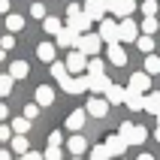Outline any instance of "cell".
<instances>
[{"label":"cell","instance_id":"1","mask_svg":"<svg viewBox=\"0 0 160 160\" xmlns=\"http://www.w3.org/2000/svg\"><path fill=\"white\" fill-rule=\"evenodd\" d=\"M100 45H103L100 33H85V36H79V42H76V52H82L85 58H97Z\"/></svg>","mask_w":160,"mask_h":160},{"label":"cell","instance_id":"2","mask_svg":"<svg viewBox=\"0 0 160 160\" xmlns=\"http://www.w3.org/2000/svg\"><path fill=\"white\" fill-rule=\"evenodd\" d=\"M133 39H139V24L133 18L118 21V42H133Z\"/></svg>","mask_w":160,"mask_h":160},{"label":"cell","instance_id":"3","mask_svg":"<svg viewBox=\"0 0 160 160\" xmlns=\"http://www.w3.org/2000/svg\"><path fill=\"white\" fill-rule=\"evenodd\" d=\"M109 12V0H85V15L91 21H103Z\"/></svg>","mask_w":160,"mask_h":160},{"label":"cell","instance_id":"4","mask_svg":"<svg viewBox=\"0 0 160 160\" xmlns=\"http://www.w3.org/2000/svg\"><path fill=\"white\" fill-rule=\"evenodd\" d=\"M133 9H136L133 0H109V12H112V15H118L121 21L133 15Z\"/></svg>","mask_w":160,"mask_h":160},{"label":"cell","instance_id":"5","mask_svg":"<svg viewBox=\"0 0 160 160\" xmlns=\"http://www.w3.org/2000/svg\"><path fill=\"white\" fill-rule=\"evenodd\" d=\"M100 39H106L109 45H115L118 42V21L103 18V21H100Z\"/></svg>","mask_w":160,"mask_h":160},{"label":"cell","instance_id":"6","mask_svg":"<svg viewBox=\"0 0 160 160\" xmlns=\"http://www.w3.org/2000/svg\"><path fill=\"white\" fill-rule=\"evenodd\" d=\"M67 70H70V72H82V76H85V70H88V58L72 48L70 58H67Z\"/></svg>","mask_w":160,"mask_h":160},{"label":"cell","instance_id":"7","mask_svg":"<svg viewBox=\"0 0 160 160\" xmlns=\"http://www.w3.org/2000/svg\"><path fill=\"white\" fill-rule=\"evenodd\" d=\"M67 27H70V30H76L79 36H85V33H88V27H91V18L85 15V12H79V15H70V18H67Z\"/></svg>","mask_w":160,"mask_h":160},{"label":"cell","instance_id":"8","mask_svg":"<svg viewBox=\"0 0 160 160\" xmlns=\"http://www.w3.org/2000/svg\"><path fill=\"white\" fill-rule=\"evenodd\" d=\"M103 145L109 148V154H112V157H121V154L127 151V142H124V139H121L118 133H109V136H106V142H103Z\"/></svg>","mask_w":160,"mask_h":160},{"label":"cell","instance_id":"9","mask_svg":"<svg viewBox=\"0 0 160 160\" xmlns=\"http://www.w3.org/2000/svg\"><path fill=\"white\" fill-rule=\"evenodd\" d=\"M85 112H88V115H94V118H103L109 112V103L103 97H91L88 100V106H85Z\"/></svg>","mask_w":160,"mask_h":160},{"label":"cell","instance_id":"10","mask_svg":"<svg viewBox=\"0 0 160 160\" xmlns=\"http://www.w3.org/2000/svg\"><path fill=\"white\" fill-rule=\"evenodd\" d=\"M148 88H151V76H148V72H133V76H130V91L145 94Z\"/></svg>","mask_w":160,"mask_h":160},{"label":"cell","instance_id":"11","mask_svg":"<svg viewBox=\"0 0 160 160\" xmlns=\"http://www.w3.org/2000/svg\"><path fill=\"white\" fill-rule=\"evenodd\" d=\"M127 100V88H121V85H109L106 91V103L109 106H118V103H124Z\"/></svg>","mask_w":160,"mask_h":160},{"label":"cell","instance_id":"12","mask_svg":"<svg viewBox=\"0 0 160 160\" xmlns=\"http://www.w3.org/2000/svg\"><path fill=\"white\" fill-rule=\"evenodd\" d=\"M76 42H79V33L70 30V27H63L61 33H58V45L61 48H76Z\"/></svg>","mask_w":160,"mask_h":160},{"label":"cell","instance_id":"13","mask_svg":"<svg viewBox=\"0 0 160 160\" xmlns=\"http://www.w3.org/2000/svg\"><path fill=\"white\" fill-rule=\"evenodd\" d=\"M124 103H127V109H133V112H142L145 109V97L139 91H130V88H127V100Z\"/></svg>","mask_w":160,"mask_h":160},{"label":"cell","instance_id":"14","mask_svg":"<svg viewBox=\"0 0 160 160\" xmlns=\"http://www.w3.org/2000/svg\"><path fill=\"white\" fill-rule=\"evenodd\" d=\"M54 103V91L48 85H39L36 88V106H52Z\"/></svg>","mask_w":160,"mask_h":160},{"label":"cell","instance_id":"15","mask_svg":"<svg viewBox=\"0 0 160 160\" xmlns=\"http://www.w3.org/2000/svg\"><path fill=\"white\" fill-rule=\"evenodd\" d=\"M85 115H88L85 109H76V112H72V115L67 118V127H70V130H76V133H79L82 127H85Z\"/></svg>","mask_w":160,"mask_h":160},{"label":"cell","instance_id":"16","mask_svg":"<svg viewBox=\"0 0 160 160\" xmlns=\"http://www.w3.org/2000/svg\"><path fill=\"white\" fill-rule=\"evenodd\" d=\"M109 61L115 63V67H124V63H127V52H124L118 42H115V45H109Z\"/></svg>","mask_w":160,"mask_h":160},{"label":"cell","instance_id":"17","mask_svg":"<svg viewBox=\"0 0 160 160\" xmlns=\"http://www.w3.org/2000/svg\"><path fill=\"white\" fill-rule=\"evenodd\" d=\"M36 58L45 61V63H54V45L52 42H39L36 45Z\"/></svg>","mask_w":160,"mask_h":160},{"label":"cell","instance_id":"18","mask_svg":"<svg viewBox=\"0 0 160 160\" xmlns=\"http://www.w3.org/2000/svg\"><path fill=\"white\" fill-rule=\"evenodd\" d=\"M67 148H70V151L76 154V157H79V154H85V148H88V139H85V136H70Z\"/></svg>","mask_w":160,"mask_h":160},{"label":"cell","instance_id":"19","mask_svg":"<svg viewBox=\"0 0 160 160\" xmlns=\"http://www.w3.org/2000/svg\"><path fill=\"white\" fill-rule=\"evenodd\" d=\"M27 72H30L27 61H12V67H9V76L12 79H27Z\"/></svg>","mask_w":160,"mask_h":160},{"label":"cell","instance_id":"20","mask_svg":"<svg viewBox=\"0 0 160 160\" xmlns=\"http://www.w3.org/2000/svg\"><path fill=\"white\" fill-rule=\"evenodd\" d=\"M12 151H15L18 157H24V154L30 151V142H27V136H12Z\"/></svg>","mask_w":160,"mask_h":160},{"label":"cell","instance_id":"21","mask_svg":"<svg viewBox=\"0 0 160 160\" xmlns=\"http://www.w3.org/2000/svg\"><path fill=\"white\" fill-rule=\"evenodd\" d=\"M145 112L160 115V91H154V94H148V97H145Z\"/></svg>","mask_w":160,"mask_h":160},{"label":"cell","instance_id":"22","mask_svg":"<svg viewBox=\"0 0 160 160\" xmlns=\"http://www.w3.org/2000/svg\"><path fill=\"white\" fill-rule=\"evenodd\" d=\"M42 27H45V33H54V36H58V33H61V30H63V27H67V24H61V18L48 15V18H45V21H42Z\"/></svg>","mask_w":160,"mask_h":160},{"label":"cell","instance_id":"23","mask_svg":"<svg viewBox=\"0 0 160 160\" xmlns=\"http://www.w3.org/2000/svg\"><path fill=\"white\" fill-rule=\"evenodd\" d=\"M145 139H148V130L145 127H133V133L127 136V145H142Z\"/></svg>","mask_w":160,"mask_h":160},{"label":"cell","instance_id":"24","mask_svg":"<svg viewBox=\"0 0 160 160\" xmlns=\"http://www.w3.org/2000/svg\"><path fill=\"white\" fill-rule=\"evenodd\" d=\"M109 85H112V82L106 79V72H103V76H91V91H103V94H106Z\"/></svg>","mask_w":160,"mask_h":160},{"label":"cell","instance_id":"25","mask_svg":"<svg viewBox=\"0 0 160 160\" xmlns=\"http://www.w3.org/2000/svg\"><path fill=\"white\" fill-rule=\"evenodd\" d=\"M27 130H30V121H27L24 115H21V118H12V133H15V136H24Z\"/></svg>","mask_w":160,"mask_h":160},{"label":"cell","instance_id":"26","mask_svg":"<svg viewBox=\"0 0 160 160\" xmlns=\"http://www.w3.org/2000/svg\"><path fill=\"white\" fill-rule=\"evenodd\" d=\"M52 76H54L58 82H67V79H70V70H67V63H58V61H54V63H52Z\"/></svg>","mask_w":160,"mask_h":160},{"label":"cell","instance_id":"27","mask_svg":"<svg viewBox=\"0 0 160 160\" xmlns=\"http://www.w3.org/2000/svg\"><path fill=\"white\" fill-rule=\"evenodd\" d=\"M21 27H24V18L21 15H6V30L9 33H18Z\"/></svg>","mask_w":160,"mask_h":160},{"label":"cell","instance_id":"28","mask_svg":"<svg viewBox=\"0 0 160 160\" xmlns=\"http://www.w3.org/2000/svg\"><path fill=\"white\" fill-rule=\"evenodd\" d=\"M12 76L9 72H0V97H6V94H12Z\"/></svg>","mask_w":160,"mask_h":160},{"label":"cell","instance_id":"29","mask_svg":"<svg viewBox=\"0 0 160 160\" xmlns=\"http://www.w3.org/2000/svg\"><path fill=\"white\" fill-rule=\"evenodd\" d=\"M103 70H106V63L100 58H91L88 61V76H103Z\"/></svg>","mask_w":160,"mask_h":160},{"label":"cell","instance_id":"30","mask_svg":"<svg viewBox=\"0 0 160 160\" xmlns=\"http://www.w3.org/2000/svg\"><path fill=\"white\" fill-rule=\"evenodd\" d=\"M145 72H148V76L160 72V58L157 54H148V58H145Z\"/></svg>","mask_w":160,"mask_h":160},{"label":"cell","instance_id":"31","mask_svg":"<svg viewBox=\"0 0 160 160\" xmlns=\"http://www.w3.org/2000/svg\"><path fill=\"white\" fill-rule=\"evenodd\" d=\"M136 45H139V52H145V54L154 52V39H151V36H139V39H136Z\"/></svg>","mask_w":160,"mask_h":160},{"label":"cell","instance_id":"32","mask_svg":"<svg viewBox=\"0 0 160 160\" xmlns=\"http://www.w3.org/2000/svg\"><path fill=\"white\" fill-rule=\"evenodd\" d=\"M112 154H109L106 145H97V148H91V160H109Z\"/></svg>","mask_w":160,"mask_h":160},{"label":"cell","instance_id":"33","mask_svg":"<svg viewBox=\"0 0 160 160\" xmlns=\"http://www.w3.org/2000/svg\"><path fill=\"white\" fill-rule=\"evenodd\" d=\"M157 18H145V21H142V33L145 36H151V33H157Z\"/></svg>","mask_w":160,"mask_h":160},{"label":"cell","instance_id":"34","mask_svg":"<svg viewBox=\"0 0 160 160\" xmlns=\"http://www.w3.org/2000/svg\"><path fill=\"white\" fill-rule=\"evenodd\" d=\"M142 12H145V18H154V15H157V0H145Z\"/></svg>","mask_w":160,"mask_h":160},{"label":"cell","instance_id":"35","mask_svg":"<svg viewBox=\"0 0 160 160\" xmlns=\"http://www.w3.org/2000/svg\"><path fill=\"white\" fill-rule=\"evenodd\" d=\"M36 115H39V106H36V103H27V106H24V118H27V121H33Z\"/></svg>","mask_w":160,"mask_h":160},{"label":"cell","instance_id":"36","mask_svg":"<svg viewBox=\"0 0 160 160\" xmlns=\"http://www.w3.org/2000/svg\"><path fill=\"white\" fill-rule=\"evenodd\" d=\"M30 15H33V18H42V21L48 18V15H45V6H42V3H33V6H30Z\"/></svg>","mask_w":160,"mask_h":160},{"label":"cell","instance_id":"37","mask_svg":"<svg viewBox=\"0 0 160 160\" xmlns=\"http://www.w3.org/2000/svg\"><path fill=\"white\" fill-rule=\"evenodd\" d=\"M61 142H63L61 130H52V133H48V145H54V148H61Z\"/></svg>","mask_w":160,"mask_h":160},{"label":"cell","instance_id":"38","mask_svg":"<svg viewBox=\"0 0 160 160\" xmlns=\"http://www.w3.org/2000/svg\"><path fill=\"white\" fill-rule=\"evenodd\" d=\"M42 157H45V160H61V148H54V145H48Z\"/></svg>","mask_w":160,"mask_h":160},{"label":"cell","instance_id":"39","mask_svg":"<svg viewBox=\"0 0 160 160\" xmlns=\"http://www.w3.org/2000/svg\"><path fill=\"white\" fill-rule=\"evenodd\" d=\"M0 48H3V52H9V48H15V39H12V33H6L3 39H0Z\"/></svg>","mask_w":160,"mask_h":160},{"label":"cell","instance_id":"40","mask_svg":"<svg viewBox=\"0 0 160 160\" xmlns=\"http://www.w3.org/2000/svg\"><path fill=\"white\" fill-rule=\"evenodd\" d=\"M9 139H12V127H0V142H9Z\"/></svg>","mask_w":160,"mask_h":160},{"label":"cell","instance_id":"41","mask_svg":"<svg viewBox=\"0 0 160 160\" xmlns=\"http://www.w3.org/2000/svg\"><path fill=\"white\" fill-rule=\"evenodd\" d=\"M18 160H45V157H42V154H39V151H27L24 157H18Z\"/></svg>","mask_w":160,"mask_h":160},{"label":"cell","instance_id":"42","mask_svg":"<svg viewBox=\"0 0 160 160\" xmlns=\"http://www.w3.org/2000/svg\"><path fill=\"white\" fill-rule=\"evenodd\" d=\"M79 12H82L79 3H70V6H67V18H70V15H79Z\"/></svg>","mask_w":160,"mask_h":160},{"label":"cell","instance_id":"43","mask_svg":"<svg viewBox=\"0 0 160 160\" xmlns=\"http://www.w3.org/2000/svg\"><path fill=\"white\" fill-rule=\"evenodd\" d=\"M6 115H9V109L3 106V103H0V121H3V118H6Z\"/></svg>","mask_w":160,"mask_h":160},{"label":"cell","instance_id":"44","mask_svg":"<svg viewBox=\"0 0 160 160\" xmlns=\"http://www.w3.org/2000/svg\"><path fill=\"white\" fill-rule=\"evenodd\" d=\"M0 12H9V0H0Z\"/></svg>","mask_w":160,"mask_h":160},{"label":"cell","instance_id":"45","mask_svg":"<svg viewBox=\"0 0 160 160\" xmlns=\"http://www.w3.org/2000/svg\"><path fill=\"white\" fill-rule=\"evenodd\" d=\"M0 160H12V154H9V151H3V148H0Z\"/></svg>","mask_w":160,"mask_h":160},{"label":"cell","instance_id":"46","mask_svg":"<svg viewBox=\"0 0 160 160\" xmlns=\"http://www.w3.org/2000/svg\"><path fill=\"white\" fill-rule=\"evenodd\" d=\"M136 160H154V157H151V154H139Z\"/></svg>","mask_w":160,"mask_h":160},{"label":"cell","instance_id":"47","mask_svg":"<svg viewBox=\"0 0 160 160\" xmlns=\"http://www.w3.org/2000/svg\"><path fill=\"white\" fill-rule=\"evenodd\" d=\"M154 139H157V142H160V124H157V130H154Z\"/></svg>","mask_w":160,"mask_h":160},{"label":"cell","instance_id":"48","mask_svg":"<svg viewBox=\"0 0 160 160\" xmlns=\"http://www.w3.org/2000/svg\"><path fill=\"white\" fill-rule=\"evenodd\" d=\"M3 58H6V52H3V48H0V61H3Z\"/></svg>","mask_w":160,"mask_h":160},{"label":"cell","instance_id":"49","mask_svg":"<svg viewBox=\"0 0 160 160\" xmlns=\"http://www.w3.org/2000/svg\"><path fill=\"white\" fill-rule=\"evenodd\" d=\"M157 124H160V115H157Z\"/></svg>","mask_w":160,"mask_h":160},{"label":"cell","instance_id":"50","mask_svg":"<svg viewBox=\"0 0 160 160\" xmlns=\"http://www.w3.org/2000/svg\"><path fill=\"white\" fill-rule=\"evenodd\" d=\"M72 160H79V157H72Z\"/></svg>","mask_w":160,"mask_h":160}]
</instances>
